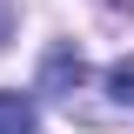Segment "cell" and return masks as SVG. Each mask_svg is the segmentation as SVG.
Returning a JSON list of instances; mask_svg holds the SVG:
<instances>
[{
  "label": "cell",
  "mask_w": 134,
  "mask_h": 134,
  "mask_svg": "<svg viewBox=\"0 0 134 134\" xmlns=\"http://www.w3.org/2000/svg\"><path fill=\"white\" fill-rule=\"evenodd\" d=\"M87 81V67H81V54H67V47H54L47 54V67H40V87H47V94H67L74 100V87Z\"/></svg>",
  "instance_id": "6da1fadb"
},
{
  "label": "cell",
  "mask_w": 134,
  "mask_h": 134,
  "mask_svg": "<svg viewBox=\"0 0 134 134\" xmlns=\"http://www.w3.org/2000/svg\"><path fill=\"white\" fill-rule=\"evenodd\" d=\"M40 114H34V100L14 94V87H0V134H34Z\"/></svg>",
  "instance_id": "7a4b0ae2"
},
{
  "label": "cell",
  "mask_w": 134,
  "mask_h": 134,
  "mask_svg": "<svg viewBox=\"0 0 134 134\" xmlns=\"http://www.w3.org/2000/svg\"><path fill=\"white\" fill-rule=\"evenodd\" d=\"M107 87H114V100H121V107H134V67H127V60L107 74Z\"/></svg>",
  "instance_id": "3957f363"
}]
</instances>
